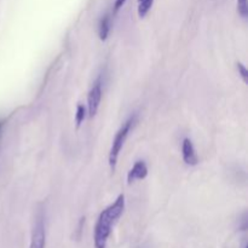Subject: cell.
Listing matches in <instances>:
<instances>
[{
  "instance_id": "cell-1",
  "label": "cell",
  "mask_w": 248,
  "mask_h": 248,
  "mask_svg": "<svg viewBox=\"0 0 248 248\" xmlns=\"http://www.w3.org/2000/svg\"><path fill=\"white\" fill-rule=\"evenodd\" d=\"M125 211V195L121 194L110 206L102 211L94 227V247L106 248L108 237L114 223L123 216Z\"/></svg>"
},
{
  "instance_id": "cell-2",
  "label": "cell",
  "mask_w": 248,
  "mask_h": 248,
  "mask_svg": "<svg viewBox=\"0 0 248 248\" xmlns=\"http://www.w3.org/2000/svg\"><path fill=\"white\" fill-rule=\"evenodd\" d=\"M133 124H135V118H130L123 126H121L120 130L116 132L115 137H114L113 144H111L110 152H109V166L110 169L115 170L116 162H118L119 154H120L121 149H123L124 144H125L126 140H127V136L130 133L131 128H132Z\"/></svg>"
},
{
  "instance_id": "cell-3",
  "label": "cell",
  "mask_w": 248,
  "mask_h": 248,
  "mask_svg": "<svg viewBox=\"0 0 248 248\" xmlns=\"http://www.w3.org/2000/svg\"><path fill=\"white\" fill-rule=\"evenodd\" d=\"M46 242V230H45V220L44 216L39 215L34 223L33 232H31V246L29 248H45Z\"/></svg>"
},
{
  "instance_id": "cell-4",
  "label": "cell",
  "mask_w": 248,
  "mask_h": 248,
  "mask_svg": "<svg viewBox=\"0 0 248 248\" xmlns=\"http://www.w3.org/2000/svg\"><path fill=\"white\" fill-rule=\"evenodd\" d=\"M102 99V81L101 78L94 81L93 86L90 90L89 94H87V110H89L90 118H93L97 114L99 108V103Z\"/></svg>"
},
{
  "instance_id": "cell-5",
  "label": "cell",
  "mask_w": 248,
  "mask_h": 248,
  "mask_svg": "<svg viewBox=\"0 0 248 248\" xmlns=\"http://www.w3.org/2000/svg\"><path fill=\"white\" fill-rule=\"evenodd\" d=\"M182 155L183 160L189 166H196L199 164V157L196 154V150L194 148L193 142L189 138H184L182 143Z\"/></svg>"
},
{
  "instance_id": "cell-6",
  "label": "cell",
  "mask_w": 248,
  "mask_h": 248,
  "mask_svg": "<svg viewBox=\"0 0 248 248\" xmlns=\"http://www.w3.org/2000/svg\"><path fill=\"white\" fill-rule=\"evenodd\" d=\"M148 174V167L145 165L144 161H137L133 165L132 169L130 170L127 174V182L128 184H131L135 181H140V179H144Z\"/></svg>"
},
{
  "instance_id": "cell-7",
  "label": "cell",
  "mask_w": 248,
  "mask_h": 248,
  "mask_svg": "<svg viewBox=\"0 0 248 248\" xmlns=\"http://www.w3.org/2000/svg\"><path fill=\"white\" fill-rule=\"evenodd\" d=\"M109 31H110V18H109L108 15H104L102 17V19L99 21V27H98V34L99 39L102 41L107 40L109 35Z\"/></svg>"
},
{
  "instance_id": "cell-8",
  "label": "cell",
  "mask_w": 248,
  "mask_h": 248,
  "mask_svg": "<svg viewBox=\"0 0 248 248\" xmlns=\"http://www.w3.org/2000/svg\"><path fill=\"white\" fill-rule=\"evenodd\" d=\"M153 4H154V0H138V16L140 18L147 16L149 10L152 9Z\"/></svg>"
},
{
  "instance_id": "cell-9",
  "label": "cell",
  "mask_w": 248,
  "mask_h": 248,
  "mask_svg": "<svg viewBox=\"0 0 248 248\" xmlns=\"http://www.w3.org/2000/svg\"><path fill=\"white\" fill-rule=\"evenodd\" d=\"M86 118V108L82 104H78L77 114H75V121H77V127H80L82 121Z\"/></svg>"
},
{
  "instance_id": "cell-10",
  "label": "cell",
  "mask_w": 248,
  "mask_h": 248,
  "mask_svg": "<svg viewBox=\"0 0 248 248\" xmlns=\"http://www.w3.org/2000/svg\"><path fill=\"white\" fill-rule=\"evenodd\" d=\"M237 11L241 15V17L247 18L248 16V4L247 0H237Z\"/></svg>"
},
{
  "instance_id": "cell-11",
  "label": "cell",
  "mask_w": 248,
  "mask_h": 248,
  "mask_svg": "<svg viewBox=\"0 0 248 248\" xmlns=\"http://www.w3.org/2000/svg\"><path fill=\"white\" fill-rule=\"evenodd\" d=\"M236 67H237V70H239V75L242 78V80H244L245 84H246L247 80H248V70H247V68L245 67V65L242 64L241 62L237 63Z\"/></svg>"
},
{
  "instance_id": "cell-12",
  "label": "cell",
  "mask_w": 248,
  "mask_h": 248,
  "mask_svg": "<svg viewBox=\"0 0 248 248\" xmlns=\"http://www.w3.org/2000/svg\"><path fill=\"white\" fill-rule=\"evenodd\" d=\"M126 2V0H115V4H114V10L115 11H119L121 7L124 6V4Z\"/></svg>"
}]
</instances>
